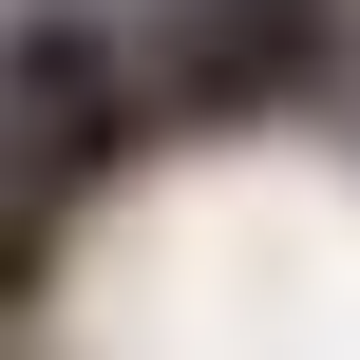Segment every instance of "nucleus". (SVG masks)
Listing matches in <instances>:
<instances>
[{
	"label": "nucleus",
	"mask_w": 360,
	"mask_h": 360,
	"mask_svg": "<svg viewBox=\"0 0 360 360\" xmlns=\"http://www.w3.org/2000/svg\"><path fill=\"white\" fill-rule=\"evenodd\" d=\"M304 76H323V0H190V38H171V95L190 114H266Z\"/></svg>",
	"instance_id": "obj_1"
}]
</instances>
